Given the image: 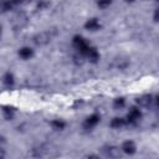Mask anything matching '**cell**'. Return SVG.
Returning a JSON list of instances; mask_svg holds the SVG:
<instances>
[{
	"mask_svg": "<svg viewBox=\"0 0 159 159\" xmlns=\"http://www.w3.org/2000/svg\"><path fill=\"white\" fill-rule=\"evenodd\" d=\"M99 119H101V117H99L97 113L91 114L89 117L86 118V120H84V123H83V127H84L86 129H91V128H93V127L99 122Z\"/></svg>",
	"mask_w": 159,
	"mask_h": 159,
	"instance_id": "7",
	"label": "cell"
},
{
	"mask_svg": "<svg viewBox=\"0 0 159 159\" xmlns=\"http://www.w3.org/2000/svg\"><path fill=\"white\" fill-rule=\"evenodd\" d=\"M17 1H19V4H20V2H29L30 0H17Z\"/></svg>",
	"mask_w": 159,
	"mask_h": 159,
	"instance_id": "21",
	"label": "cell"
},
{
	"mask_svg": "<svg viewBox=\"0 0 159 159\" xmlns=\"http://www.w3.org/2000/svg\"><path fill=\"white\" fill-rule=\"evenodd\" d=\"M14 113H15V112H14V109H12L11 107H7V106H4V107H2V114H4L5 119H7V120L12 119Z\"/></svg>",
	"mask_w": 159,
	"mask_h": 159,
	"instance_id": "16",
	"label": "cell"
},
{
	"mask_svg": "<svg viewBox=\"0 0 159 159\" xmlns=\"http://www.w3.org/2000/svg\"><path fill=\"white\" fill-rule=\"evenodd\" d=\"M51 127H52L55 130H62V129H65L66 123H65L63 120H61V119H55V120L51 122Z\"/></svg>",
	"mask_w": 159,
	"mask_h": 159,
	"instance_id": "15",
	"label": "cell"
},
{
	"mask_svg": "<svg viewBox=\"0 0 159 159\" xmlns=\"http://www.w3.org/2000/svg\"><path fill=\"white\" fill-rule=\"evenodd\" d=\"M140 118H142V112L139 111V108L133 107V108L129 109V112L127 114V120L125 122L129 123V124H135L137 122H139Z\"/></svg>",
	"mask_w": 159,
	"mask_h": 159,
	"instance_id": "4",
	"label": "cell"
},
{
	"mask_svg": "<svg viewBox=\"0 0 159 159\" xmlns=\"http://www.w3.org/2000/svg\"><path fill=\"white\" fill-rule=\"evenodd\" d=\"M103 153L106 157H109V158H118L120 155V152L117 147H113V145H107L103 148Z\"/></svg>",
	"mask_w": 159,
	"mask_h": 159,
	"instance_id": "8",
	"label": "cell"
},
{
	"mask_svg": "<svg viewBox=\"0 0 159 159\" xmlns=\"http://www.w3.org/2000/svg\"><path fill=\"white\" fill-rule=\"evenodd\" d=\"M127 1H132V0H127Z\"/></svg>",
	"mask_w": 159,
	"mask_h": 159,
	"instance_id": "23",
	"label": "cell"
},
{
	"mask_svg": "<svg viewBox=\"0 0 159 159\" xmlns=\"http://www.w3.org/2000/svg\"><path fill=\"white\" fill-rule=\"evenodd\" d=\"M97 4H98V6H99V7L106 9V7H108V6L112 4V0H98V1H97Z\"/></svg>",
	"mask_w": 159,
	"mask_h": 159,
	"instance_id": "18",
	"label": "cell"
},
{
	"mask_svg": "<svg viewBox=\"0 0 159 159\" xmlns=\"http://www.w3.org/2000/svg\"><path fill=\"white\" fill-rule=\"evenodd\" d=\"M152 102H153V98H152L150 94H143V96H140V97L137 99V103H138L140 107H145V108H148V107L152 104Z\"/></svg>",
	"mask_w": 159,
	"mask_h": 159,
	"instance_id": "10",
	"label": "cell"
},
{
	"mask_svg": "<svg viewBox=\"0 0 159 159\" xmlns=\"http://www.w3.org/2000/svg\"><path fill=\"white\" fill-rule=\"evenodd\" d=\"M19 56L21 58H24V60H29V58H31L34 56V51L30 47H21L19 50Z\"/></svg>",
	"mask_w": 159,
	"mask_h": 159,
	"instance_id": "12",
	"label": "cell"
},
{
	"mask_svg": "<svg viewBox=\"0 0 159 159\" xmlns=\"http://www.w3.org/2000/svg\"><path fill=\"white\" fill-rule=\"evenodd\" d=\"M11 24H12V27L15 30H21L24 29L26 25H27V16L25 12H17L12 20H11Z\"/></svg>",
	"mask_w": 159,
	"mask_h": 159,
	"instance_id": "1",
	"label": "cell"
},
{
	"mask_svg": "<svg viewBox=\"0 0 159 159\" xmlns=\"http://www.w3.org/2000/svg\"><path fill=\"white\" fill-rule=\"evenodd\" d=\"M73 46L78 50V52H81V53H86V51L88 50V47H89V45H88V42L82 37V36H75L73 37Z\"/></svg>",
	"mask_w": 159,
	"mask_h": 159,
	"instance_id": "3",
	"label": "cell"
},
{
	"mask_svg": "<svg viewBox=\"0 0 159 159\" xmlns=\"http://www.w3.org/2000/svg\"><path fill=\"white\" fill-rule=\"evenodd\" d=\"M0 32H1V27H0Z\"/></svg>",
	"mask_w": 159,
	"mask_h": 159,
	"instance_id": "22",
	"label": "cell"
},
{
	"mask_svg": "<svg viewBox=\"0 0 159 159\" xmlns=\"http://www.w3.org/2000/svg\"><path fill=\"white\" fill-rule=\"evenodd\" d=\"M124 104H125V101H124V98H122V97L116 98V99H114V103H113V106H114L116 109H120V108H123Z\"/></svg>",
	"mask_w": 159,
	"mask_h": 159,
	"instance_id": "17",
	"label": "cell"
},
{
	"mask_svg": "<svg viewBox=\"0 0 159 159\" xmlns=\"http://www.w3.org/2000/svg\"><path fill=\"white\" fill-rule=\"evenodd\" d=\"M120 149H122V150H123L125 154H129V155H132V154H134V153H135V150H137V147H135L134 142H132V140H127V142H124V143L122 144Z\"/></svg>",
	"mask_w": 159,
	"mask_h": 159,
	"instance_id": "9",
	"label": "cell"
},
{
	"mask_svg": "<svg viewBox=\"0 0 159 159\" xmlns=\"http://www.w3.org/2000/svg\"><path fill=\"white\" fill-rule=\"evenodd\" d=\"M154 21H158V10H155V14H154Z\"/></svg>",
	"mask_w": 159,
	"mask_h": 159,
	"instance_id": "19",
	"label": "cell"
},
{
	"mask_svg": "<svg viewBox=\"0 0 159 159\" xmlns=\"http://www.w3.org/2000/svg\"><path fill=\"white\" fill-rule=\"evenodd\" d=\"M51 39H52V36H51L50 31H43V32H40L34 36V43L37 46H43V45H47L51 41Z\"/></svg>",
	"mask_w": 159,
	"mask_h": 159,
	"instance_id": "2",
	"label": "cell"
},
{
	"mask_svg": "<svg viewBox=\"0 0 159 159\" xmlns=\"http://www.w3.org/2000/svg\"><path fill=\"white\" fill-rule=\"evenodd\" d=\"M84 27H86L87 30H89V31H97V30H99L101 24H99V21H98L97 19H89V20H87V22L84 24Z\"/></svg>",
	"mask_w": 159,
	"mask_h": 159,
	"instance_id": "11",
	"label": "cell"
},
{
	"mask_svg": "<svg viewBox=\"0 0 159 159\" xmlns=\"http://www.w3.org/2000/svg\"><path fill=\"white\" fill-rule=\"evenodd\" d=\"M19 4L17 0H0V14L6 12L7 10L15 7Z\"/></svg>",
	"mask_w": 159,
	"mask_h": 159,
	"instance_id": "5",
	"label": "cell"
},
{
	"mask_svg": "<svg viewBox=\"0 0 159 159\" xmlns=\"http://www.w3.org/2000/svg\"><path fill=\"white\" fill-rule=\"evenodd\" d=\"M84 57L89 61V62H92V63H96L98 60H99V53H98V51L94 48V47H88V50L86 51V53H84Z\"/></svg>",
	"mask_w": 159,
	"mask_h": 159,
	"instance_id": "6",
	"label": "cell"
},
{
	"mask_svg": "<svg viewBox=\"0 0 159 159\" xmlns=\"http://www.w3.org/2000/svg\"><path fill=\"white\" fill-rule=\"evenodd\" d=\"M127 124V122H125V119H123V118H113L112 119V122H111V127L112 128H116V129H118V128H122V127H124Z\"/></svg>",
	"mask_w": 159,
	"mask_h": 159,
	"instance_id": "13",
	"label": "cell"
},
{
	"mask_svg": "<svg viewBox=\"0 0 159 159\" xmlns=\"http://www.w3.org/2000/svg\"><path fill=\"white\" fill-rule=\"evenodd\" d=\"M14 75L12 73H10V72H6L5 75H4V77H2V83L5 84V86H12L14 84Z\"/></svg>",
	"mask_w": 159,
	"mask_h": 159,
	"instance_id": "14",
	"label": "cell"
},
{
	"mask_svg": "<svg viewBox=\"0 0 159 159\" xmlns=\"http://www.w3.org/2000/svg\"><path fill=\"white\" fill-rule=\"evenodd\" d=\"M5 157V152L2 149H0V158H4Z\"/></svg>",
	"mask_w": 159,
	"mask_h": 159,
	"instance_id": "20",
	"label": "cell"
}]
</instances>
